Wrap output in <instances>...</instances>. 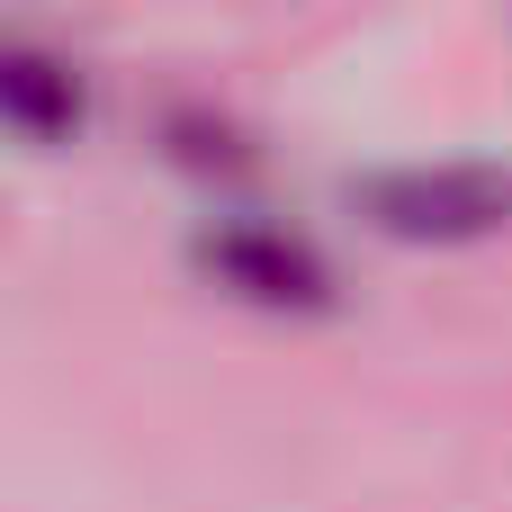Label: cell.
Listing matches in <instances>:
<instances>
[{
  "instance_id": "7a4b0ae2",
  "label": "cell",
  "mask_w": 512,
  "mask_h": 512,
  "mask_svg": "<svg viewBox=\"0 0 512 512\" xmlns=\"http://www.w3.org/2000/svg\"><path fill=\"white\" fill-rule=\"evenodd\" d=\"M207 261H216L243 297H261V306H324V261H315L297 234L225 225V234H207Z\"/></svg>"
},
{
  "instance_id": "3957f363",
  "label": "cell",
  "mask_w": 512,
  "mask_h": 512,
  "mask_svg": "<svg viewBox=\"0 0 512 512\" xmlns=\"http://www.w3.org/2000/svg\"><path fill=\"white\" fill-rule=\"evenodd\" d=\"M0 108H9L18 135L54 144V135H72V117H81V81H72V63H54V54H36V45H9V54H0Z\"/></svg>"
},
{
  "instance_id": "6da1fadb",
  "label": "cell",
  "mask_w": 512,
  "mask_h": 512,
  "mask_svg": "<svg viewBox=\"0 0 512 512\" xmlns=\"http://www.w3.org/2000/svg\"><path fill=\"white\" fill-rule=\"evenodd\" d=\"M351 198L405 234V243H468V234H495L512 225V162H387L369 180H351Z\"/></svg>"
}]
</instances>
